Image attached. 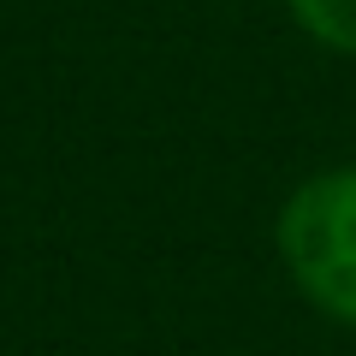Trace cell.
Returning <instances> with one entry per match:
<instances>
[{"mask_svg": "<svg viewBox=\"0 0 356 356\" xmlns=\"http://www.w3.org/2000/svg\"><path fill=\"white\" fill-rule=\"evenodd\" d=\"M280 255L321 315L356 327V166H327L291 191L280 214Z\"/></svg>", "mask_w": 356, "mask_h": 356, "instance_id": "1", "label": "cell"}, {"mask_svg": "<svg viewBox=\"0 0 356 356\" xmlns=\"http://www.w3.org/2000/svg\"><path fill=\"white\" fill-rule=\"evenodd\" d=\"M291 18L332 54H350L356 60V0H285Z\"/></svg>", "mask_w": 356, "mask_h": 356, "instance_id": "2", "label": "cell"}]
</instances>
